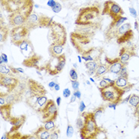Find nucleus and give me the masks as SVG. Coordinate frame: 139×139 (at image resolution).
I'll return each instance as SVG.
<instances>
[{
  "label": "nucleus",
  "mask_w": 139,
  "mask_h": 139,
  "mask_svg": "<svg viewBox=\"0 0 139 139\" xmlns=\"http://www.w3.org/2000/svg\"><path fill=\"white\" fill-rule=\"evenodd\" d=\"M82 115L84 118V125H83V127L80 129V137L82 139L96 138L101 129L96 123V118L94 116V114L87 112L83 113Z\"/></svg>",
  "instance_id": "nucleus-2"
},
{
  "label": "nucleus",
  "mask_w": 139,
  "mask_h": 139,
  "mask_svg": "<svg viewBox=\"0 0 139 139\" xmlns=\"http://www.w3.org/2000/svg\"><path fill=\"white\" fill-rule=\"evenodd\" d=\"M54 89H55L56 91H59V90H60V85L58 84V83H56V85H55V87H54Z\"/></svg>",
  "instance_id": "nucleus-53"
},
{
  "label": "nucleus",
  "mask_w": 139,
  "mask_h": 139,
  "mask_svg": "<svg viewBox=\"0 0 139 139\" xmlns=\"http://www.w3.org/2000/svg\"><path fill=\"white\" fill-rule=\"evenodd\" d=\"M36 138L38 139H49L51 132L47 130L44 126H40L38 129L36 130V132L34 133Z\"/></svg>",
  "instance_id": "nucleus-24"
},
{
  "label": "nucleus",
  "mask_w": 139,
  "mask_h": 139,
  "mask_svg": "<svg viewBox=\"0 0 139 139\" xmlns=\"http://www.w3.org/2000/svg\"><path fill=\"white\" fill-rule=\"evenodd\" d=\"M46 90L45 87L34 80H28L27 81V88L25 92L26 99L30 98L34 96H40V95H45Z\"/></svg>",
  "instance_id": "nucleus-12"
},
{
  "label": "nucleus",
  "mask_w": 139,
  "mask_h": 139,
  "mask_svg": "<svg viewBox=\"0 0 139 139\" xmlns=\"http://www.w3.org/2000/svg\"><path fill=\"white\" fill-rule=\"evenodd\" d=\"M129 13H130V15L133 18H137V11H135V9L133 7H129Z\"/></svg>",
  "instance_id": "nucleus-41"
},
{
  "label": "nucleus",
  "mask_w": 139,
  "mask_h": 139,
  "mask_svg": "<svg viewBox=\"0 0 139 139\" xmlns=\"http://www.w3.org/2000/svg\"><path fill=\"white\" fill-rule=\"evenodd\" d=\"M73 94L76 96V98H77V99H80L81 98V93H80V91H79V90H76V91H74V93H73Z\"/></svg>",
  "instance_id": "nucleus-48"
},
{
  "label": "nucleus",
  "mask_w": 139,
  "mask_h": 139,
  "mask_svg": "<svg viewBox=\"0 0 139 139\" xmlns=\"http://www.w3.org/2000/svg\"><path fill=\"white\" fill-rule=\"evenodd\" d=\"M83 116V115H82ZM83 125H84V118L83 116L82 118H79L76 121V126L78 127L79 129H81L83 127Z\"/></svg>",
  "instance_id": "nucleus-35"
},
{
  "label": "nucleus",
  "mask_w": 139,
  "mask_h": 139,
  "mask_svg": "<svg viewBox=\"0 0 139 139\" xmlns=\"http://www.w3.org/2000/svg\"><path fill=\"white\" fill-rule=\"evenodd\" d=\"M76 96L74 95V94H72V95L71 96V99H70V103H74V102H76Z\"/></svg>",
  "instance_id": "nucleus-49"
},
{
  "label": "nucleus",
  "mask_w": 139,
  "mask_h": 139,
  "mask_svg": "<svg viewBox=\"0 0 139 139\" xmlns=\"http://www.w3.org/2000/svg\"><path fill=\"white\" fill-rule=\"evenodd\" d=\"M130 95H129V96L127 97V98L122 102V103H127V102H129V98H130Z\"/></svg>",
  "instance_id": "nucleus-54"
},
{
  "label": "nucleus",
  "mask_w": 139,
  "mask_h": 139,
  "mask_svg": "<svg viewBox=\"0 0 139 139\" xmlns=\"http://www.w3.org/2000/svg\"><path fill=\"white\" fill-rule=\"evenodd\" d=\"M61 97H57V101H56V103H57V105L58 106H60V105H61Z\"/></svg>",
  "instance_id": "nucleus-51"
},
{
  "label": "nucleus",
  "mask_w": 139,
  "mask_h": 139,
  "mask_svg": "<svg viewBox=\"0 0 139 139\" xmlns=\"http://www.w3.org/2000/svg\"><path fill=\"white\" fill-rule=\"evenodd\" d=\"M134 114H135V116L138 118V121H139V104L135 107V111H134Z\"/></svg>",
  "instance_id": "nucleus-46"
},
{
  "label": "nucleus",
  "mask_w": 139,
  "mask_h": 139,
  "mask_svg": "<svg viewBox=\"0 0 139 139\" xmlns=\"http://www.w3.org/2000/svg\"><path fill=\"white\" fill-rule=\"evenodd\" d=\"M0 83L2 87H5L8 89L9 92H11L15 90L18 85V80L15 77H10L7 76H0Z\"/></svg>",
  "instance_id": "nucleus-14"
},
{
  "label": "nucleus",
  "mask_w": 139,
  "mask_h": 139,
  "mask_svg": "<svg viewBox=\"0 0 139 139\" xmlns=\"http://www.w3.org/2000/svg\"><path fill=\"white\" fill-rule=\"evenodd\" d=\"M64 45L58 44H51L49 47V53L52 58H57L63 54Z\"/></svg>",
  "instance_id": "nucleus-20"
},
{
  "label": "nucleus",
  "mask_w": 139,
  "mask_h": 139,
  "mask_svg": "<svg viewBox=\"0 0 139 139\" xmlns=\"http://www.w3.org/2000/svg\"><path fill=\"white\" fill-rule=\"evenodd\" d=\"M57 58V64H55L53 68H52L51 69H49V71H47L50 75H52V76H56V75H58L59 73H61L66 64V57H65V54L64 53L59 56Z\"/></svg>",
  "instance_id": "nucleus-17"
},
{
  "label": "nucleus",
  "mask_w": 139,
  "mask_h": 139,
  "mask_svg": "<svg viewBox=\"0 0 139 139\" xmlns=\"http://www.w3.org/2000/svg\"><path fill=\"white\" fill-rule=\"evenodd\" d=\"M34 8L33 0L28 3L21 10L10 14L9 15V24L12 27H17L26 24L27 18L31 15Z\"/></svg>",
  "instance_id": "nucleus-3"
},
{
  "label": "nucleus",
  "mask_w": 139,
  "mask_h": 139,
  "mask_svg": "<svg viewBox=\"0 0 139 139\" xmlns=\"http://www.w3.org/2000/svg\"><path fill=\"white\" fill-rule=\"evenodd\" d=\"M30 0H1V4L8 13H14L21 10Z\"/></svg>",
  "instance_id": "nucleus-13"
},
{
  "label": "nucleus",
  "mask_w": 139,
  "mask_h": 139,
  "mask_svg": "<svg viewBox=\"0 0 139 139\" xmlns=\"http://www.w3.org/2000/svg\"><path fill=\"white\" fill-rule=\"evenodd\" d=\"M90 80H91V82H95V80H94V79H92V78H90Z\"/></svg>",
  "instance_id": "nucleus-57"
},
{
  "label": "nucleus",
  "mask_w": 139,
  "mask_h": 139,
  "mask_svg": "<svg viewBox=\"0 0 139 139\" xmlns=\"http://www.w3.org/2000/svg\"><path fill=\"white\" fill-rule=\"evenodd\" d=\"M114 85L118 87L119 89L123 91L125 93L129 91L133 87V84L129 83L128 79L121 77V76H118L116 80H114Z\"/></svg>",
  "instance_id": "nucleus-19"
},
{
  "label": "nucleus",
  "mask_w": 139,
  "mask_h": 139,
  "mask_svg": "<svg viewBox=\"0 0 139 139\" xmlns=\"http://www.w3.org/2000/svg\"><path fill=\"white\" fill-rule=\"evenodd\" d=\"M41 114L43 122L55 121L58 116V106L53 99H48L44 107L39 112Z\"/></svg>",
  "instance_id": "nucleus-10"
},
{
  "label": "nucleus",
  "mask_w": 139,
  "mask_h": 139,
  "mask_svg": "<svg viewBox=\"0 0 139 139\" xmlns=\"http://www.w3.org/2000/svg\"><path fill=\"white\" fill-rule=\"evenodd\" d=\"M40 61V57L38 55H34V57H30V58H26L25 61L22 62L23 65L28 68H38V64Z\"/></svg>",
  "instance_id": "nucleus-23"
},
{
  "label": "nucleus",
  "mask_w": 139,
  "mask_h": 139,
  "mask_svg": "<svg viewBox=\"0 0 139 139\" xmlns=\"http://www.w3.org/2000/svg\"><path fill=\"white\" fill-rule=\"evenodd\" d=\"M61 10H62V6H61V4L60 3H57H57H56V5L52 8V11H53L54 13H56V14L60 13V12L61 11Z\"/></svg>",
  "instance_id": "nucleus-36"
},
{
  "label": "nucleus",
  "mask_w": 139,
  "mask_h": 139,
  "mask_svg": "<svg viewBox=\"0 0 139 139\" xmlns=\"http://www.w3.org/2000/svg\"><path fill=\"white\" fill-rule=\"evenodd\" d=\"M100 15V11L97 7L92 6L81 8L79 11L75 24L76 26H100L99 21Z\"/></svg>",
  "instance_id": "nucleus-1"
},
{
  "label": "nucleus",
  "mask_w": 139,
  "mask_h": 139,
  "mask_svg": "<svg viewBox=\"0 0 139 139\" xmlns=\"http://www.w3.org/2000/svg\"><path fill=\"white\" fill-rule=\"evenodd\" d=\"M129 103L131 106H133V107H136L139 104V95H137L135 94L131 95L130 98L129 99Z\"/></svg>",
  "instance_id": "nucleus-29"
},
{
  "label": "nucleus",
  "mask_w": 139,
  "mask_h": 139,
  "mask_svg": "<svg viewBox=\"0 0 139 139\" xmlns=\"http://www.w3.org/2000/svg\"><path fill=\"white\" fill-rule=\"evenodd\" d=\"M44 127L47 129V130L52 132L53 129H55L56 128H57L56 126V125L54 123V121H48V122H45V125H44Z\"/></svg>",
  "instance_id": "nucleus-30"
},
{
  "label": "nucleus",
  "mask_w": 139,
  "mask_h": 139,
  "mask_svg": "<svg viewBox=\"0 0 139 139\" xmlns=\"http://www.w3.org/2000/svg\"><path fill=\"white\" fill-rule=\"evenodd\" d=\"M100 61H87L85 63V66L87 69V73L89 75H91V74H95V70L98 68V66L99 65Z\"/></svg>",
  "instance_id": "nucleus-25"
},
{
  "label": "nucleus",
  "mask_w": 139,
  "mask_h": 139,
  "mask_svg": "<svg viewBox=\"0 0 139 139\" xmlns=\"http://www.w3.org/2000/svg\"><path fill=\"white\" fill-rule=\"evenodd\" d=\"M87 84H90V82H89L88 80H87Z\"/></svg>",
  "instance_id": "nucleus-58"
},
{
  "label": "nucleus",
  "mask_w": 139,
  "mask_h": 139,
  "mask_svg": "<svg viewBox=\"0 0 139 139\" xmlns=\"http://www.w3.org/2000/svg\"><path fill=\"white\" fill-rule=\"evenodd\" d=\"M124 15V11L117 3L112 0H107L104 3L102 15H108L112 20L122 17Z\"/></svg>",
  "instance_id": "nucleus-11"
},
{
  "label": "nucleus",
  "mask_w": 139,
  "mask_h": 139,
  "mask_svg": "<svg viewBox=\"0 0 139 139\" xmlns=\"http://www.w3.org/2000/svg\"><path fill=\"white\" fill-rule=\"evenodd\" d=\"M133 56H136L135 51L132 47H122L120 50L119 53V58L121 62L124 64V65H126L127 62L129 61V60Z\"/></svg>",
  "instance_id": "nucleus-18"
},
{
  "label": "nucleus",
  "mask_w": 139,
  "mask_h": 139,
  "mask_svg": "<svg viewBox=\"0 0 139 139\" xmlns=\"http://www.w3.org/2000/svg\"><path fill=\"white\" fill-rule=\"evenodd\" d=\"M30 33V30L25 25L13 27L10 31L11 43L16 46H19L22 41L29 39Z\"/></svg>",
  "instance_id": "nucleus-8"
},
{
  "label": "nucleus",
  "mask_w": 139,
  "mask_h": 139,
  "mask_svg": "<svg viewBox=\"0 0 139 139\" xmlns=\"http://www.w3.org/2000/svg\"><path fill=\"white\" fill-rule=\"evenodd\" d=\"M103 110H104V108H103V106H100V107H99V108H97L94 112H93V114H94V116H95V118H97L99 116H100V115L103 114Z\"/></svg>",
  "instance_id": "nucleus-37"
},
{
  "label": "nucleus",
  "mask_w": 139,
  "mask_h": 139,
  "mask_svg": "<svg viewBox=\"0 0 139 139\" xmlns=\"http://www.w3.org/2000/svg\"><path fill=\"white\" fill-rule=\"evenodd\" d=\"M49 38L52 44L64 45L67 41V32L65 28L60 23L53 22L49 27Z\"/></svg>",
  "instance_id": "nucleus-4"
},
{
  "label": "nucleus",
  "mask_w": 139,
  "mask_h": 139,
  "mask_svg": "<svg viewBox=\"0 0 139 139\" xmlns=\"http://www.w3.org/2000/svg\"><path fill=\"white\" fill-rule=\"evenodd\" d=\"M117 105H118L117 103H108V107H109V108H111V109L115 110V109H116Z\"/></svg>",
  "instance_id": "nucleus-47"
},
{
  "label": "nucleus",
  "mask_w": 139,
  "mask_h": 139,
  "mask_svg": "<svg viewBox=\"0 0 139 139\" xmlns=\"http://www.w3.org/2000/svg\"><path fill=\"white\" fill-rule=\"evenodd\" d=\"M73 66H74V68H77V64H76V63H75V64H73Z\"/></svg>",
  "instance_id": "nucleus-56"
},
{
  "label": "nucleus",
  "mask_w": 139,
  "mask_h": 139,
  "mask_svg": "<svg viewBox=\"0 0 139 139\" xmlns=\"http://www.w3.org/2000/svg\"><path fill=\"white\" fill-rule=\"evenodd\" d=\"M9 34V30L7 26L5 25H3V23H1V26H0V41L3 43V41H6L7 38Z\"/></svg>",
  "instance_id": "nucleus-27"
},
{
  "label": "nucleus",
  "mask_w": 139,
  "mask_h": 139,
  "mask_svg": "<svg viewBox=\"0 0 139 139\" xmlns=\"http://www.w3.org/2000/svg\"><path fill=\"white\" fill-rule=\"evenodd\" d=\"M1 57L3 58V60L5 62V64H7L8 63V58H7V55L5 54V53H1Z\"/></svg>",
  "instance_id": "nucleus-45"
},
{
  "label": "nucleus",
  "mask_w": 139,
  "mask_h": 139,
  "mask_svg": "<svg viewBox=\"0 0 139 139\" xmlns=\"http://www.w3.org/2000/svg\"><path fill=\"white\" fill-rule=\"evenodd\" d=\"M106 64L109 67V72L111 73L114 74H118V72L121 71V69L122 68L123 66H125L124 64L120 61V58H115V59H110L108 57L105 58Z\"/></svg>",
  "instance_id": "nucleus-16"
},
{
  "label": "nucleus",
  "mask_w": 139,
  "mask_h": 139,
  "mask_svg": "<svg viewBox=\"0 0 139 139\" xmlns=\"http://www.w3.org/2000/svg\"><path fill=\"white\" fill-rule=\"evenodd\" d=\"M55 85H56V83H55V82H53V81L49 83V87H50V88H53V87H55Z\"/></svg>",
  "instance_id": "nucleus-52"
},
{
  "label": "nucleus",
  "mask_w": 139,
  "mask_h": 139,
  "mask_svg": "<svg viewBox=\"0 0 139 139\" xmlns=\"http://www.w3.org/2000/svg\"><path fill=\"white\" fill-rule=\"evenodd\" d=\"M138 22L137 21H135L134 22V29H135L137 31H139V26H138Z\"/></svg>",
  "instance_id": "nucleus-50"
},
{
  "label": "nucleus",
  "mask_w": 139,
  "mask_h": 139,
  "mask_svg": "<svg viewBox=\"0 0 139 139\" xmlns=\"http://www.w3.org/2000/svg\"><path fill=\"white\" fill-rule=\"evenodd\" d=\"M63 95L64 98H68L69 96L71 95V91L68 88H65L63 91Z\"/></svg>",
  "instance_id": "nucleus-43"
},
{
  "label": "nucleus",
  "mask_w": 139,
  "mask_h": 139,
  "mask_svg": "<svg viewBox=\"0 0 139 139\" xmlns=\"http://www.w3.org/2000/svg\"><path fill=\"white\" fill-rule=\"evenodd\" d=\"M101 97L103 101L109 102V103H114L118 104L122 101V95L125 92L119 89L114 84L110 85L104 88H99Z\"/></svg>",
  "instance_id": "nucleus-6"
},
{
  "label": "nucleus",
  "mask_w": 139,
  "mask_h": 139,
  "mask_svg": "<svg viewBox=\"0 0 139 139\" xmlns=\"http://www.w3.org/2000/svg\"><path fill=\"white\" fill-rule=\"evenodd\" d=\"M93 35H88L83 34L81 32L75 30L71 34V41L77 51L80 53H83L84 52V49H83V46L88 45L92 40Z\"/></svg>",
  "instance_id": "nucleus-9"
},
{
  "label": "nucleus",
  "mask_w": 139,
  "mask_h": 139,
  "mask_svg": "<svg viewBox=\"0 0 139 139\" xmlns=\"http://www.w3.org/2000/svg\"><path fill=\"white\" fill-rule=\"evenodd\" d=\"M18 47H19L21 50V53L25 56L26 58H30L36 55L33 44L30 41V39H27V40H25L24 41H22Z\"/></svg>",
  "instance_id": "nucleus-15"
},
{
  "label": "nucleus",
  "mask_w": 139,
  "mask_h": 139,
  "mask_svg": "<svg viewBox=\"0 0 139 139\" xmlns=\"http://www.w3.org/2000/svg\"><path fill=\"white\" fill-rule=\"evenodd\" d=\"M78 61H79V63H81L82 62V59H81L80 56H78Z\"/></svg>",
  "instance_id": "nucleus-55"
},
{
  "label": "nucleus",
  "mask_w": 139,
  "mask_h": 139,
  "mask_svg": "<svg viewBox=\"0 0 139 139\" xmlns=\"http://www.w3.org/2000/svg\"><path fill=\"white\" fill-rule=\"evenodd\" d=\"M10 122L12 124V128L11 130L13 131H18V129L21 128L23 124L26 122V116L25 115H21L19 117H15L10 119Z\"/></svg>",
  "instance_id": "nucleus-21"
},
{
  "label": "nucleus",
  "mask_w": 139,
  "mask_h": 139,
  "mask_svg": "<svg viewBox=\"0 0 139 139\" xmlns=\"http://www.w3.org/2000/svg\"><path fill=\"white\" fill-rule=\"evenodd\" d=\"M116 38L118 44H124L133 38V32L130 23H123L112 34V38Z\"/></svg>",
  "instance_id": "nucleus-7"
},
{
  "label": "nucleus",
  "mask_w": 139,
  "mask_h": 139,
  "mask_svg": "<svg viewBox=\"0 0 139 139\" xmlns=\"http://www.w3.org/2000/svg\"><path fill=\"white\" fill-rule=\"evenodd\" d=\"M73 133H74V129H73V127L71 126V125H68V128H67V131H66L67 137H71L72 136Z\"/></svg>",
  "instance_id": "nucleus-39"
},
{
  "label": "nucleus",
  "mask_w": 139,
  "mask_h": 139,
  "mask_svg": "<svg viewBox=\"0 0 139 139\" xmlns=\"http://www.w3.org/2000/svg\"><path fill=\"white\" fill-rule=\"evenodd\" d=\"M13 105L10 103H7L5 105L1 106L0 110H1V115L3 118H4L6 121H10L11 118V108Z\"/></svg>",
  "instance_id": "nucleus-22"
},
{
  "label": "nucleus",
  "mask_w": 139,
  "mask_h": 139,
  "mask_svg": "<svg viewBox=\"0 0 139 139\" xmlns=\"http://www.w3.org/2000/svg\"><path fill=\"white\" fill-rule=\"evenodd\" d=\"M107 72H109V67L107 65V64H100L95 70V77L96 79H99L100 76H103L104 74H106Z\"/></svg>",
  "instance_id": "nucleus-26"
},
{
  "label": "nucleus",
  "mask_w": 139,
  "mask_h": 139,
  "mask_svg": "<svg viewBox=\"0 0 139 139\" xmlns=\"http://www.w3.org/2000/svg\"><path fill=\"white\" fill-rule=\"evenodd\" d=\"M69 76H70V79L72 80H77L78 75L75 68H72L70 72H69Z\"/></svg>",
  "instance_id": "nucleus-34"
},
{
  "label": "nucleus",
  "mask_w": 139,
  "mask_h": 139,
  "mask_svg": "<svg viewBox=\"0 0 139 139\" xmlns=\"http://www.w3.org/2000/svg\"><path fill=\"white\" fill-rule=\"evenodd\" d=\"M48 101L47 97L45 95H41L38 97V103H37V107H36V110L37 112H40L41 110L44 107V106L46 104Z\"/></svg>",
  "instance_id": "nucleus-28"
},
{
  "label": "nucleus",
  "mask_w": 139,
  "mask_h": 139,
  "mask_svg": "<svg viewBox=\"0 0 139 139\" xmlns=\"http://www.w3.org/2000/svg\"><path fill=\"white\" fill-rule=\"evenodd\" d=\"M110 85H113V84H111V83L107 82L106 80H104V79L101 80V81L99 82V88H104V87H106Z\"/></svg>",
  "instance_id": "nucleus-38"
},
{
  "label": "nucleus",
  "mask_w": 139,
  "mask_h": 139,
  "mask_svg": "<svg viewBox=\"0 0 139 139\" xmlns=\"http://www.w3.org/2000/svg\"><path fill=\"white\" fill-rule=\"evenodd\" d=\"M71 83H72V87L74 89V91H76L79 89V87H80V83H79L77 80H71Z\"/></svg>",
  "instance_id": "nucleus-40"
},
{
  "label": "nucleus",
  "mask_w": 139,
  "mask_h": 139,
  "mask_svg": "<svg viewBox=\"0 0 139 139\" xmlns=\"http://www.w3.org/2000/svg\"><path fill=\"white\" fill-rule=\"evenodd\" d=\"M53 22V18L47 17L41 14L37 15L35 13H33L27 18L25 26L32 30L37 28H49Z\"/></svg>",
  "instance_id": "nucleus-5"
},
{
  "label": "nucleus",
  "mask_w": 139,
  "mask_h": 139,
  "mask_svg": "<svg viewBox=\"0 0 139 139\" xmlns=\"http://www.w3.org/2000/svg\"><path fill=\"white\" fill-rule=\"evenodd\" d=\"M59 133H60V129L58 128H56L55 129H53V130L51 132L49 138L50 139H57L59 137Z\"/></svg>",
  "instance_id": "nucleus-33"
},
{
  "label": "nucleus",
  "mask_w": 139,
  "mask_h": 139,
  "mask_svg": "<svg viewBox=\"0 0 139 139\" xmlns=\"http://www.w3.org/2000/svg\"><path fill=\"white\" fill-rule=\"evenodd\" d=\"M11 68H8L7 65H4V64L0 65V73H1V75L7 76L11 73Z\"/></svg>",
  "instance_id": "nucleus-31"
},
{
  "label": "nucleus",
  "mask_w": 139,
  "mask_h": 139,
  "mask_svg": "<svg viewBox=\"0 0 139 139\" xmlns=\"http://www.w3.org/2000/svg\"><path fill=\"white\" fill-rule=\"evenodd\" d=\"M85 108H86V105L84 104V102H83V101H80V106H79V110H80V113H83V111H84Z\"/></svg>",
  "instance_id": "nucleus-42"
},
{
  "label": "nucleus",
  "mask_w": 139,
  "mask_h": 139,
  "mask_svg": "<svg viewBox=\"0 0 139 139\" xmlns=\"http://www.w3.org/2000/svg\"><path fill=\"white\" fill-rule=\"evenodd\" d=\"M118 76H121V77H124V78H126L128 79V71H127V68L126 65H125L122 67V68L121 69V71L118 72Z\"/></svg>",
  "instance_id": "nucleus-32"
},
{
  "label": "nucleus",
  "mask_w": 139,
  "mask_h": 139,
  "mask_svg": "<svg viewBox=\"0 0 139 139\" xmlns=\"http://www.w3.org/2000/svg\"><path fill=\"white\" fill-rule=\"evenodd\" d=\"M56 3H57V2H56L55 0H49L48 3H47V5L49 7H50L51 8H53L56 5Z\"/></svg>",
  "instance_id": "nucleus-44"
}]
</instances>
